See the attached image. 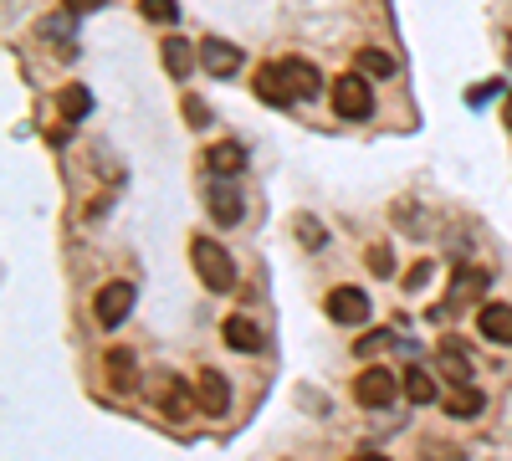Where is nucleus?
I'll return each instance as SVG.
<instances>
[{"label":"nucleus","instance_id":"nucleus-13","mask_svg":"<svg viewBox=\"0 0 512 461\" xmlns=\"http://www.w3.org/2000/svg\"><path fill=\"white\" fill-rule=\"evenodd\" d=\"M436 369L446 374L451 385H472V374H477V364L466 359V349H461V344H451V339L436 349Z\"/></svg>","mask_w":512,"mask_h":461},{"label":"nucleus","instance_id":"nucleus-23","mask_svg":"<svg viewBox=\"0 0 512 461\" xmlns=\"http://www.w3.org/2000/svg\"><path fill=\"white\" fill-rule=\"evenodd\" d=\"M482 282H487V272H461V277H456V287H451V308H461V303L472 298V292H477Z\"/></svg>","mask_w":512,"mask_h":461},{"label":"nucleus","instance_id":"nucleus-28","mask_svg":"<svg viewBox=\"0 0 512 461\" xmlns=\"http://www.w3.org/2000/svg\"><path fill=\"white\" fill-rule=\"evenodd\" d=\"M62 6H67L72 16H88V11H98V6H108V0H62Z\"/></svg>","mask_w":512,"mask_h":461},{"label":"nucleus","instance_id":"nucleus-27","mask_svg":"<svg viewBox=\"0 0 512 461\" xmlns=\"http://www.w3.org/2000/svg\"><path fill=\"white\" fill-rule=\"evenodd\" d=\"M431 272H436V262H420V267L405 277V287H425V282H431Z\"/></svg>","mask_w":512,"mask_h":461},{"label":"nucleus","instance_id":"nucleus-17","mask_svg":"<svg viewBox=\"0 0 512 461\" xmlns=\"http://www.w3.org/2000/svg\"><path fill=\"white\" fill-rule=\"evenodd\" d=\"M205 200H210V216H216L221 226H236V221H241V195H236L231 185H210Z\"/></svg>","mask_w":512,"mask_h":461},{"label":"nucleus","instance_id":"nucleus-15","mask_svg":"<svg viewBox=\"0 0 512 461\" xmlns=\"http://www.w3.org/2000/svg\"><path fill=\"white\" fill-rule=\"evenodd\" d=\"M103 374H108V390L128 395V390H134V374H139V364H134V354H128V349H113V354L103 359Z\"/></svg>","mask_w":512,"mask_h":461},{"label":"nucleus","instance_id":"nucleus-10","mask_svg":"<svg viewBox=\"0 0 512 461\" xmlns=\"http://www.w3.org/2000/svg\"><path fill=\"white\" fill-rule=\"evenodd\" d=\"M195 400H200V415H226L231 410V385L221 369H200L195 374Z\"/></svg>","mask_w":512,"mask_h":461},{"label":"nucleus","instance_id":"nucleus-24","mask_svg":"<svg viewBox=\"0 0 512 461\" xmlns=\"http://www.w3.org/2000/svg\"><path fill=\"white\" fill-rule=\"evenodd\" d=\"M364 262H369L374 277H395V251H390V246H369V257H364Z\"/></svg>","mask_w":512,"mask_h":461},{"label":"nucleus","instance_id":"nucleus-5","mask_svg":"<svg viewBox=\"0 0 512 461\" xmlns=\"http://www.w3.org/2000/svg\"><path fill=\"white\" fill-rule=\"evenodd\" d=\"M323 313L338 323V328H359V323H369V292H359V287H333L328 298H323Z\"/></svg>","mask_w":512,"mask_h":461},{"label":"nucleus","instance_id":"nucleus-14","mask_svg":"<svg viewBox=\"0 0 512 461\" xmlns=\"http://www.w3.org/2000/svg\"><path fill=\"white\" fill-rule=\"evenodd\" d=\"M205 170L221 175V180L241 175V170H246V149H241V144H210V149H205Z\"/></svg>","mask_w":512,"mask_h":461},{"label":"nucleus","instance_id":"nucleus-29","mask_svg":"<svg viewBox=\"0 0 512 461\" xmlns=\"http://www.w3.org/2000/svg\"><path fill=\"white\" fill-rule=\"evenodd\" d=\"M384 339H390V328H374V333H369V339H359V354H374V349H379Z\"/></svg>","mask_w":512,"mask_h":461},{"label":"nucleus","instance_id":"nucleus-4","mask_svg":"<svg viewBox=\"0 0 512 461\" xmlns=\"http://www.w3.org/2000/svg\"><path fill=\"white\" fill-rule=\"evenodd\" d=\"M400 390H405V380H400L390 364H369L364 374H354V400L364 410H390Z\"/></svg>","mask_w":512,"mask_h":461},{"label":"nucleus","instance_id":"nucleus-25","mask_svg":"<svg viewBox=\"0 0 512 461\" xmlns=\"http://www.w3.org/2000/svg\"><path fill=\"white\" fill-rule=\"evenodd\" d=\"M297 236H303L308 246H323V226H318V221H308V216L297 221Z\"/></svg>","mask_w":512,"mask_h":461},{"label":"nucleus","instance_id":"nucleus-12","mask_svg":"<svg viewBox=\"0 0 512 461\" xmlns=\"http://www.w3.org/2000/svg\"><path fill=\"white\" fill-rule=\"evenodd\" d=\"M477 333L487 344H512V303H487L477 313Z\"/></svg>","mask_w":512,"mask_h":461},{"label":"nucleus","instance_id":"nucleus-30","mask_svg":"<svg viewBox=\"0 0 512 461\" xmlns=\"http://www.w3.org/2000/svg\"><path fill=\"white\" fill-rule=\"evenodd\" d=\"M502 118H507V129H512V93H507V103H502Z\"/></svg>","mask_w":512,"mask_h":461},{"label":"nucleus","instance_id":"nucleus-31","mask_svg":"<svg viewBox=\"0 0 512 461\" xmlns=\"http://www.w3.org/2000/svg\"><path fill=\"white\" fill-rule=\"evenodd\" d=\"M507 62H512V36H507Z\"/></svg>","mask_w":512,"mask_h":461},{"label":"nucleus","instance_id":"nucleus-7","mask_svg":"<svg viewBox=\"0 0 512 461\" xmlns=\"http://www.w3.org/2000/svg\"><path fill=\"white\" fill-rule=\"evenodd\" d=\"M282 82H287V93H292V103H313L318 93H323V72L313 67V62H303V57H287L282 62Z\"/></svg>","mask_w":512,"mask_h":461},{"label":"nucleus","instance_id":"nucleus-26","mask_svg":"<svg viewBox=\"0 0 512 461\" xmlns=\"http://www.w3.org/2000/svg\"><path fill=\"white\" fill-rule=\"evenodd\" d=\"M185 113H190V123H195V129H205V123H210V108H205L200 98H185Z\"/></svg>","mask_w":512,"mask_h":461},{"label":"nucleus","instance_id":"nucleus-16","mask_svg":"<svg viewBox=\"0 0 512 461\" xmlns=\"http://www.w3.org/2000/svg\"><path fill=\"white\" fill-rule=\"evenodd\" d=\"M256 98L272 103V108H287V103H292L287 82H282V62H267L262 72H256Z\"/></svg>","mask_w":512,"mask_h":461},{"label":"nucleus","instance_id":"nucleus-18","mask_svg":"<svg viewBox=\"0 0 512 461\" xmlns=\"http://www.w3.org/2000/svg\"><path fill=\"white\" fill-rule=\"evenodd\" d=\"M482 410H487V395L472 390V385H456V395L446 400V415H451V421H477Z\"/></svg>","mask_w":512,"mask_h":461},{"label":"nucleus","instance_id":"nucleus-11","mask_svg":"<svg viewBox=\"0 0 512 461\" xmlns=\"http://www.w3.org/2000/svg\"><path fill=\"white\" fill-rule=\"evenodd\" d=\"M221 339H226V349H236V354H262V344H267L262 328H256L251 318H241V313L221 323Z\"/></svg>","mask_w":512,"mask_h":461},{"label":"nucleus","instance_id":"nucleus-9","mask_svg":"<svg viewBox=\"0 0 512 461\" xmlns=\"http://www.w3.org/2000/svg\"><path fill=\"white\" fill-rule=\"evenodd\" d=\"M241 47L236 41H221V36H210V41H200V67L210 72V77H236L241 72Z\"/></svg>","mask_w":512,"mask_h":461},{"label":"nucleus","instance_id":"nucleus-8","mask_svg":"<svg viewBox=\"0 0 512 461\" xmlns=\"http://www.w3.org/2000/svg\"><path fill=\"white\" fill-rule=\"evenodd\" d=\"M159 62H164V72L175 77V82H190V72L200 62V47H195V41H185V36H164L159 41Z\"/></svg>","mask_w":512,"mask_h":461},{"label":"nucleus","instance_id":"nucleus-22","mask_svg":"<svg viewBox=\"0 0 512 461\" xmlns=\"http://www.w3.org/2000/svg\"><path fill=\"white\" fill-rule=\"evenodd\" d=\"M139 16L154 21V26H175L180 21V6H175V0H139Z\"/></svg>","mask_w":512,"mask_h":461},{"label":"nucleus","instance_id":"nucleus-21","mask_svg":"<svg viewBox=\"0 0 512 461\" xmlns=\"http://www.w3.org/2000/svg\"><path fill=\"white\" fill-rule=\"evenodd\" d=\"M359 72H364V77H395V57L379 52V47H364V52H359Z\"/></svg>","mask_w":512,"mask_h":461},{"label":"nucleus","instance_id":"nucleus-3","mask_svg":"<svg viewBox=\"0 0 512 461\" xmlns=\"http://www.w3.org/2000/svg\"><path fill=\"white\" fill-rule=\"evenodd\" d=\"M328 98H333V113H338V118H349V123H364V118L374 113V88H369V77H364V72L333 77Z\"/></svg>","mask_w":512,"mask_h":461},{"label":"nucleus","instance_id":"nucleus-1","mask_svg":"<svg viewBox=\"0 0 512 461\" xmlns=\"http://www.w3.org/2000/svg\"><path fill=\"white\" fill-rule=\"evenodd\" d=\"M144 400L159 410V415H169V421H185L190 410H200V400L185 390V380L175 369H149L144 374Z\"/></svg>","mask_w":512,"mask_h":461},{"label":"nucleus","instance_id":"nucleus-20","mask_svg":"<svg viewBox=\"0 0 512 461\" xmlns=\"http://www.w3.org/2000/svg\"><path fill=\"white\" fill-rule=\"evenodd\" d=\"M400 380H405V395H410L415 405H431V400L441 395V390H436V374H431V369H405Z\"/></svg>","mask_w":512,"mask_h":461},{"label":"nucleus","instance_id":"nucleus-2","mask_svg":"<svg viewBox=\"0 0 512 461\" xmlns=\"http://www.w3.org/2000/svg\"><path fill=\"white\" fill-rule=\"evenodd\" d=\"M190 262H195V277L210 287V292H226L236 287V262H231V251L216 241V236H195L190 241Z\"/></svg>","mask_w":512,"mask_h":461},{"label":"nucleus","instance_id":"nucleus-6","mask_svg":"<svg viewBox=\"0 0 512 461\" xmlns=\"http://www.w3.org/2000/svg\"><path fill=\"white\" fill-rule=\"evenodd\" d=\"M93 313H98V323H103V328H118L128 313H134V282H108V287L98 292Z\"/></svg>","mask_w":512,"mask_h":461},{"label":"nucleus","instance_id":"nucleus-19","mask_svg":"<svg viewBox=\"0 0 512 461\" xmlns=\"http://www.w3.org/2000/svg\"><path fill=\"white\" fill-rule=\"evenodd\" d=\"M93 113V93H88V82H67L62 88V118L67 123H82Z\"/></svg>","mask_w":512,"mask_h":461}]
</instances>
